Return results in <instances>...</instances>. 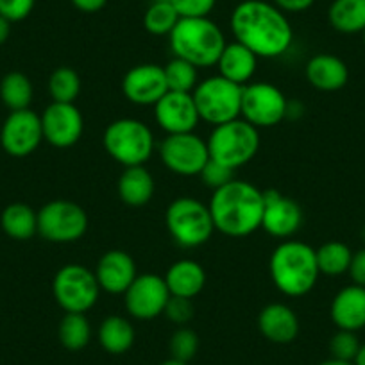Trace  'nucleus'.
Masks as SVG:
<instances>
[{"label": "nucleus", "instance_id": "nucleus-29", "mask_svg": "<svg viewBox=\"0 0 365 365\" xmlns=\"http://www.w3.org/2000/svg\"><path fill=\"white\" fill-rule=\"evenodd\" d=\"M33 96V83L26 73L9 72L0 81V99L11 111L29 110Z\"/></svg>", "mask_w": 365, "mask_h": 365}, {"label": "nucleus", "instance_id": "nucleus-36", "mask_svg": "<svg viewBox=\"0 0 365 365\" xmlns=\"http://www.w3.org/2000/svg\"><path fill=\"white\" fill-rule=\"evenodd\" d=\"M360 346L361 344L360 340H358L356 333L346 331V329H339V331L331 336V340H329L331 356L344 361H353L358 349H360Z\"/></svg>", "mask_w": 365, "mask_h": 365}, {"label": "nucleus", "instance_id": "nucleus-22", "mask_svg": "<svg viewBox=\"0 0 365 365\" xmlns=\"http://www.w3.org/2000/svg\"><path fill=\"white\" fill-rule=\"evenodd\" d=\"M170 296L194 299L206 285L205 267L195 259H178L167 269L163 276Z\"/></svg>", "mask_w": 365, "mask_h": 365}, {"label": "nucleus", "instance_id": "nucleus-39", "mask_svg": "<svg viewBox=\"0 0 365 365\" xmlns=\"http://www.w3.org/2000/svg\"><path fill=\"white\" fill-rule=\"evenodd\" d=\"M181 19H202L215 9L217 0H170Z\"/></svg>", "mask_w": 365, "mask_h": 365}, {"label": "nucleus", "instance_id": "nucleus-26", "mask_svg": "<svg viewBox=\"0 0 365 365\" xmlns=\"http://www.w3.org/2000/svg\"><path fill=\"white\" fill-rule=\"evenodd\" d=\"M99 342L110 354H124L135 344V328L122 315H110L99 326Z\"/></svg>", "mask_w": 365, "mask_h": 365}, {"label": "nucleus", "instance_id": "nucleus-8", "mask_svg": "<svg viewBox=\"0 0 365 365\" xmlns=\"http://www.w3.org/2000/svg\"><path fill=\"white\" fill-rule=\"evenodd\" d=\"M52 294L65 314H86L99 301L101 287L93 270L81 263H66L52 279Z\"/></svg>", "mask_w": 365, "mask_h": 365}, {"label": "nucleus", "instance_id": "nucleus-33", "mask_svg": "<svg viewBox=\"0 0 365 365\" xmlns=\"http://www.w3.org/2000/svg\"><path fill=\"white\" fill-rule=\"evenodd\" d=\"M179 19L170 0H154L143 15V27L153 36H168L178 26Z\"/></svg>", "mask_w": 365, "mask_h": 365}, {"label": "nucleus", "instance_id": "nucleus-42", "mask_svg": "<svg viewBox=\"0 0 365 365\" xmlns=\"http://www.w3.org/2000/svg\"><path fill=\"white\" fill-rule=\"evenodd\" d=\"M272 4L283 13H303L315 4V0H272Z\"/></svg>", "mask_w": 365, "mask_h": 365}, {"label": "nucleus", "instance_id": "nucleus-7", "mask_svg": "<svg viewBox=\"0 0 365 365\" xmlns=\"http://www.w3.org/2000/svg\"><path fill=\"white\" fill-rule=\"evenodd\" d=\"M210 160L226 165L231 170L247 165L258 154L259 131L244 118H235L213 128L208 140Z\"/></svg>", "mask_w": 365, "mask_h": 365}, {"label": "nucleus", "instance_id": "nucleus-44", "mask_svg": "<svg viewBox=\"0 0 365 365\" xmlns=\"http://www.w3.org/2000/svg\"><path fill=\"white\" fill-rule=\"evenodd\" d=\"M11 34V22L0 15V45H4Z\"/></svg>", "mask_w": 365, "mask_h": 365}, {"label": "nucleus", "instance_id": "nucleus-30", "mask_svg": "<svg viewBox=\"0 0 365 365\" xmlns=\"http://www.w3.org/2000/svg\"><path fill=\"white\" fill-rule=\"evenodd\" d=\"M317 255V265L319 272L326 274V276H342L349 270L351 259H353V252L342 242H326L321 247L315 249Z\"/></svg>", "mask_w": 365, "mask_h": 365}, {"label": "nucleus", "instance_id": "nucleus-2", "mask_svg": "<svg viewBox=\"0 0 365 365\" xmlns=\"http://www.w3.org/2000/svg\"><path fill=\"white\" fill-rule=\"evenodd\" d=\"M263 206V192L244 179H233L213 190L208 202L215 231L230 238H244L262 230Z\"/></svg>", "mask_w": 365, "mask_h": 365}, {"label": "nucleus", "instance_id": "nucleus-21", "mask_svg": "<svg viewBox=\"0 0 365 365\" xmlns=\"http://www.w3.org/2000/svg\"><path fill=\"white\" fill-rule=\"evenodd\" d=\"M331 321L339 329L354 331L365 328V287H344L331 301Z\"/></svg>", "mask_w": 365, "mask_h": 365}, {"label": "nucleus", "instance_id": "nucleus-23", "mask_svg": "<svg viewBox=\"0 0 365 365\" xmlns=\"http://www.w3.org/2000/svg\"><path fill=\"white\" fill-rule=\"evenodd\" d=\"M307 81L321 91H336L349 79L347 65L333 54H317L304 66Z\"/></svg>", "mask_w": 365, "mask_h": 365}, {"label": "nucleus", "instance_id": "nucleus-24", "mask_svg": "<svg viewBox=\"0 0 365 365\" xmlns=\"http://www.w3.org/2000/svg\"><path fill=\"white\" fill-rule=\"evenodd\" d=\"M217 68H219V76L226 77L231 83L245 86L255 77L256 68H258V56L249 51L245 45L233 41L224 47L217 61Z\"/></svg>", "mask_w": 365, "mask_h": 365}, {"label": "nucleus", "instance_id": "nucleus-4", "mask_svg": "<svg viewBox=\"0 0 365 365\" xmlns=\"http://www.w3.org/2000/svg\"><path fill=\"white\" fill-rule=\"evenodd\" d=\"M168 43L174 58L185 59L197 68L217 65L227 45L222 29L208 16L179 19L178 26L168 34Z\"/></svg>", "mask_w": 365, "mask_h": 365}, {"label": "nucleus", "instance_id": "nucleus-48", "mask_svg": "<svg viewBox=\"0 0 365 365\" xmlns=\"http://www.w3.org/2000/svg\"><path fill=\"white\" fill-rule=\"evenodd\" d=\"M361 34H364V43H365V31H364V33H361Z\"/></svg>", "mask_w": 365, "mask_h": 365}, {"label": "nucleus", "instance_id": "nucleus-32", "mask_svg": "<svg viewBox=\"0 0 365 365\" xmlns=\"http://www.w3.org/2000/svg\"><path fill=\"white\" fill-rule=\"evenodd\" d=\"M48 93L52 103H76L83 88L79 73L70 66H59L48 77Z\"/></svg>", "mask_w": 365, "mask_h": 365}, {"label": "nucleus", "instance_id": "nucleus-34", "mask_svg": "<svg viewBox=\"0 0 365 365\" xmlns=\"http://www.w3.org/2000/svg\"><path fill=\"white\" fill-rule=\"evenodd\" d=\"M167 77L168 91H182L192 93L199 84V68L181 58H172L163 66Z\"/></svg>", "mask_w": 365, "mask_h": 365}, {"label": "nucleus", "instance_id": "nucleus-46", "mask_svg": "<svg viewBox=\"0 0 365 365\" xmlns=\"http://www.w3.org/2000/svg\"><path fill=\"white\" fill-rule=\"evenodd\" d=\"M319 365H353V361H344V360H336V358H329V360L321 361Z\"/></svg>", "mask_w": 365, "mask_h": 365}, {"label": "nucleus", "instance_id": "nucleus-25", "mask_svg": "<svg viewBox=\"0 0 365 365\" xmlns=\"http://www.w3.org/2000/svg\"><path fill=\"white\" fill-rule=\"evenodd\" d=\"M118 197L124 205L140 208L145 206L153 199L156 182H154L153 174L147 170L143 165L140 167H128L118 178Z\"/></svg>", "mask_w": 365, "mask_h": 365}, {"label": "nucleus", "instance_id": "nucleus-38", "mask_svg": "<svg viewBox=\"0 0 365 365\" xmlns=\"http://www.w3.org/2000/svg\"><path fill=\"white\" fill-rule=\"evenodd\" d=\"M165 317L170 322L178 324L179 328L192 321L194 317V304H192V299H187V297H178L170 296L167 307H165L163 312Z\"/></svg>", "mask_w": 365, "mask_h": 365}, {"label": "nucleus", "instance_id": "nucleus-3", "mask_svg": "<svg viewBox=\"0 0 365 365\" xmlns=\"http://www.w3.org/2000/svg\"><path fill=\"white\" fill-rule=\"evenodd\" d=\"M269 274L283 296H307L321 276L315 249L301 240H283L270 255Z\"/></svg>", "mask_w": 365, "mask_h": 365}, {"label": "nucleus", "instance_id": "nucleus-12", "mask_svg": "<svg viewBox=\"0 0 365 365\" xmlns=\"http://www.w3.org/2000/svg\"><path fill=\"white\" fill-rule=\"evenodd\" d=\"M160 160L178 175H199L208 163V143L195 133L167 135L160 143Z\"/></svg>", "mask_w": 365, "mask_h": 365}, {"label": "nucleus", "instance_id": "nucleus-41", "mask_svg": "<svg viewBox=\"0 0 365 365\" xmlns=\"http://www.w3.org/2000/svg\"><path fill=\"white\" fill-rule=\"evenodd\" d=\"M349 276L353 279L354 285L365 287V247L360 249L353 255V259H351L349 265Z\"/></svg>", "mask_w": 365, "mask_h": 365}, {"label": "nucleus", "instance_id": "nucleus-1", "mask_svg": "<svg viewBox=\"0 0 365 365\" xmlns=\"http://www.w3.org/2000/svg\"><path fill=\"white\" fill-rule=\"evenodd\" d=\"M231 33L235 41L245 45L258 58H279L294 41L289 19L272 2L244 0L231 13Z\"/></svg>", "mask_w": 365, "mask_h": 365}, {"label": "nucleus", "instance_id": "nucleus-20", "mask_svg": "<svg viewBox=\"0 0 365 365\" xmlns=\"http://www.w3.org/2000/svg\"><path fill=\"white\" fill-rule=\"evenodd\" d=\"M259 333L272 344H290L299 335V317L285 303H270L258 315Z\"/></svg>", "mask_w": 365, "mask_h": 365}, {"label": "nucleus", "instance_id": "nucleus-16", "mask_svg": "<svg viewBox=\"0 0 365 365\" xmlns=\"http://www.w3.org/2000/svg\"><path fill=\"white\" fill-rule=\"evenodd\" d=\"M154 118L167 135L194 133L201 122L194 96L182 91H167L154 104Z\"/></svg>", "mask_w": 365, "mask_h": 365}, {"label": "nucleus", "instance_id": "nucleus-14", "mask_svg": "<svg viewBox=\"0 0 365 365\" xmlns=\"http://www.w3.org/2000/svg\"><path fill=\"white\" fill-rule=\"evenodd\" d=\"M43 142L40 115L33 110L11 111L0 131V143L13 158H26L33 154Z\"/></svg>", "mask_w": 365, "mask_h": 365}, {"label": "nucleus", "instance_id": "nucleus-37", "mask_svg": "<svg viewBox=\"0 0 365 365\" xmlns=\"http://www.w3.org/2000/svg\"><path fill=\"white\" fill-rule=\"evenodd\" d=\"M199 178L202 179L206 187L212 188V190H219L220 187L227 185L230 181L235 179V170L227 168L226 165L219 163L215 160H208V163L205 165V168L201 170Z\"/></svg>", "mask_w": 365, "mask_h": 365}, {"label": "nucleus", "instance_id": "nucleus-31", "mask_svg": "<svg viewBox=\"0 0 365 365\" xmlns=\"http://www.w3.org/2000/svg\"><path fill=\"white\" fill-rule=\"evenodd\" d=\"M59 342L68 351H81L90 344L91 326L84 314H65L59 322Z\"/></svg>", "mask_w": 365, "mask_h": 365}, {"label": "nucleus", "instance_id": "nucleus-17", "mask_svg": "<svg viewBox=\"0 0 365 365\" xmlns=\"http://www.w3.org/2000/svg\"><path fill=\"white\" fill-rule=\"evenodd\" d=\"M168 91L163 66L142 63L125 72L122 79V93L136 106H154Z\"/></svg>", "mask_w": 365, "mask_h": 365}, {"label": "nucleus", "instance_id": "nucleus-11", "mask_svg": "<svg viewBox=\"0 0 365 365\" xmlns=\"http://www.w3.org/2000/svg\"><path fill=\"white\" fill-rule=\"evenodd\" d=\"M289 115V99L278 86L270 83H249L242 88L240 117L255 125L265 129L278 125Z\"/></svg>", "mask_w": 365, "mask_h": 365}, {"label": "nucleus", "instance_id": "nucleus-13", "mask_svg": "<svg viewBox=\"0 0 365 365\" xmlns=\"http://www.w3.org/2000/svg\"><path fill=\"white\" fill-rule=\"evenodd\" d=\"M170 299L165 279L158 274H140L124 292L125 310L138 321H150L163 315Z\"/></svg>", "mask_w": 365, "mask_h": 365}, {"label": "nucleus", "instance_id": "nucleus-28", "mask_svg": "<svg viewBox=\"0 0 365 365\" xmlns=\"http://www.w3.org/2000/svg\"><path fill=\"white\" fill-rule=\"evenodd\" d=\"M331 27L344 34L365 31V0H333L328 9Z\"/></svg>", "mask_w": 365, "mask_h": 365}, {"label": "nucleus", "instance_id": "nucleus-10", "mask_svg": "<svg viewBox=\"0 0 365 365\" xmlns=\"http://www.w3.org/2000/svg\"><path fill=\"white\" fill-rule=\"evenodd\" d=\"M88 215L83 206L66 199H54L38 212V235L52 244H73L88 231Z\"/></svg>", "mask_w": 365, "mask_h": 365}, {"label": "nucleus", "instance_id": "nucleus-43", "mask_svg": "<svg viewBox=\"0 0 365 365\" xmlns=\"http://www.w3.org/2000/svg\"><path fill=\"white\" fill-rule=\"evenodd\" d=\"M76 9L83 13H97L108 4V0H70Z\"/></svg>", "mask_w": 365, "mask_h": 365}, {"label": "nucleus", "instance_id": "nucleus-19", "mask_svg": "<svg viewBox=\"0 0 365 365\" xmlns=\"http://www.w3.org/2000/svg\"><path fill=\"white\" fill-rule=\"evenodd\" d=\"M96 278L99 282L101 290L108 294H122L131 287V283L136 279V263L129 252L122 249H111L104 252L96 267Z\"/></svg>", "mask_w": 365, "mask_h": 365}, {"label": "nucleus", "instance_id": "nucleus-15", "mask_svg": "<svg viewBox=\"0 0 365 365\" xmlns=\"http://www.w3.org/2000/svg\"><path fill=\"white\" fill-rule=\"evenodd\" d=\"M43 140L58 149L76 145L84 133V118L72 103H52L41 113Z\"/></svg>", "mask_w": 365, "mask_h": 365}, {"label": "nucleus", "instance_id": "nucleus-35", "mask_svg": "<svg viewBox=\"0 0 365 365\" xmlns=\"http://www.w3.org/2000/svg\"><path fill=\"white\" fill-rule=\"evenodd\" d=\"M168 349H170V358L179 361H187L188 364L199 351L197 333H195L194 329L181 326V328L175 329L174 335L170 336Z\"/></svg>", "mask_w": 365, "mask_h": 365}, {"label": "nucleus", "instance_id": "nucleus-9", "mask_svg": "<svg viewBox=\"0 0 365 365\" xmlns=\"http://www.w3.org/2000/svg\"><path fill=\"white\" fill-rule=\"evenodd\" d=\"M242 88L244 86L231 83L219 73L205 81H199L192 96H194L201 120L208 122L215 128V125L240 118Z\"/></svg>", "mask_w": 365, "mask_h": 365}, {"label": "nucleus", "instance_id": "nucleus-47", "mask_svg": "<svg viewBox=\"0 0 365 365\" xmlns=\"http://www.w3.org/2000/svg\"><path fill=\"white\" fill-rule=\"evenodd\" d=\"M160 365H188L187 361H179V360H174V358H168V360H165L163 364Z\"/></svg>", "mask_w": 365, "mask_h": 365}, {"label": "nucleus", "instance_id": "nucleus-18", "mask_svg": "<svg viewBox=\"0 0 365 365\" xmlns=\"http://www.w3.org/2000/svg\"><path fill=\"white\" fill-rule=\"evenodd\" d=\"M262 230L274 238L289 240L303 226V210L294 199L279 194L278 190L263 192Z\"/></svg>", "mask_w": 365, "mask_h": 365}, {"label": "nucleus", "instance_id": "nucleus-6", "mask_svg": "<svg viewBox=\"0 0 365 365\" xmlns=\"http://www.w3.org/2000/svg\"><path fill=\"white\" fill-rule=\"evenodd\" d=\"M165 226L175 244L185 249L201 247L215 231L208 205L190 195L174 199L167 206Z\"/></svg>", "mask_w": 365, "mask_h": 365}, {"label": "nucleus", "instance_id": "nucleus-45", "mask_svg": "<svg viewBox=\"0 0 365 365\" xmlns=\"http://www.w3.org/2000/svg\"><path fill=\"white\" fill-rule=\"evenodd\" d=\"M353 365H365V344L360 346V349H358L356 356H354L353 360Z\"/></svg>", "mask_w": 365, "mask_h": 365}, {"label": "nucleus", "instance_id": "nucleus-27", "mask_svg": "<svg viewBox=\"0 0 365 365\" xmlns=\"http://www.w3.org/2000/svg\"><path fill=\"white\" fill-rule=\"evenodd\" d=\"M0 226L15 240H29L38 233V212L24 202H13L2 212Z\"/></svg>", "mask_w": 365, "mask_h": 365}, {"label": "nucleus", "instance_id": "nucleus-40", "mask_svg": "<svg viewBox=\"0 0 365 365\" xmlns=\"http://www.w3.org/2000/svg\"><path fill=\"white\" fill-rule=\"evenodd\" d=\"M36 0H0V15L9 22H22L33 13Z\"/></svg>", "mask_w": 365, "mask_h": 365}, {"label": "nucleus", "instance_id": "nucleus-5", "mask_svg": "<svg viewBox=\"0 0 365 365\" xmlns=\"http://www.w3.org/2000/svg\"><path fill=\"white\" fill-rule=\"evenodd\" d=\"M106 153L122 167L145 165L154 154L153 129L138 118H118L113 120L103 135Z\"/></svg>", "mask_w": 365, "mask_h": 365}]
</instances>
